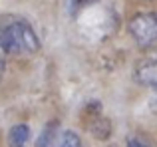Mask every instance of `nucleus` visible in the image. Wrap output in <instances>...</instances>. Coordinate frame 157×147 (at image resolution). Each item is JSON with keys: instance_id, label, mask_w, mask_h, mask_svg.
<instances>
[{"instance_id": "f257e3e1", "label": "nucleus", "mask_w": 157, "mask_h": 147, "mask_svg": "<svg viewBox=\"0 0 157 147\" xmlns=\"http://www.w3.org/2000/svg\"><path fill=\"white\" fill-rule=\"evenodd\" d=\"M0 48L12 56H28L38 50L40 42L24 18L6 14L0 18Z\"/></svg>"}, {"instance_id": "7ed1b4c3", "label": "nucleus", "mask_w": 157, "mask_h": 147, "mask_svg": "<svg viewBox=\"0 0 157 147\" xmlns=\"http://www.w3.org/2000/svg\"><path fill=\"white\" fill-rule=\"evenodd\" d=\"M137 80L141 81V84L157 89V60L145 62L137 68Z\"/></svg>"}, {"instance_id": "f03ea898", "label": "nucleus", "mask_w": 157, "mask_h": 147, "mask_svg": "<svg viewBox=\"0 0 157 147\" xmlns=\"http://www.w3.org/2000/svg\"><path fill=\"white\" fill-rule=\"evenodd\" d=\"M129 34L137 42L139 48L157 46V14L153 12H139L129 20Z\"/></svg>"}, {"instance_id": "1a4fd4ad", "label": "nucleus", "mask_w": 157, "mask_h": 147, "mask_svg": "<svg viewBox=\"0 0 157 147\" xmlns=\"http://www.w3.org/2000/svg\"><path fill=\"white\" fill-rule=\"evenodd\" d=\"M94 2H98V0H80V4H94Z\"/></svg>"}, {"instance_id": "423d86ee", "label": "nucleus", "mask_w": 157, "mask_h": 147, "mask_svg": "<svg viewBox=\"0 0 157 147\" xmlns=\"http://www.w3.org/2000/svg\"><path fill=\"white\" fill-rule=\"evenodd\" d=\"M58 147H82V143H80V137H78L74 131H66L64 135H62Z\"/></svg>"}, {"instance_id": "20e7f679", "label": "nucleus", "mask_w": 157, "mask_h": 147, "mask_svg": "<svg viewBox=\"0 0 157 147\" xmlns=\"http://www.w3.org/2000/svg\"><path fill=\"white\" fill-rule=\"evenodd\" d=\"M30 139V129L28 125H14V127L8 131V145L10 147H24Z\"/></svg>"}, {"instance_id": "6e6552de", "label": "nucleus", "mask_w": 157, "mask_h": 147, "mask_svg": "<svg viewBox=\"0 0 157 147\" xmlns=\"http://www.w3.org/2000/svg\"><path fill=\"white\" fill-rule=\"evenodd\" d=\"M2 76H4V58L0 56V80H2Z\"/></svg>"}, {"instance_id": "0eeeda50", "label": "nucleus", "mask_w": 157, "mask_h": 147, "mask_svg": "<svg viewBox=\"0 0 157 147\" xmlns=\"http://www.w3.org/2000/svg\"><path fill=\"white\" fill-rule=\"evenodd\" d=\"M127 147H147L143 141H139V139H129L127 141Z\"/></svg>"}, {"instance_id": "39448f33", "label": "nucleus", "mask_w": 157, "mask_h": 147, "mask_svg": "<svg viewBox=\"0 0 157 147\" xmlns=\"http://www.w3.org/2000/svg\"><path fill=\"white\" fill-rule=\"evenodd\" d=\"M54 135H56V125H48L40 133V137H38L34 147H54Z\"/></svg>"}]
</instances>
